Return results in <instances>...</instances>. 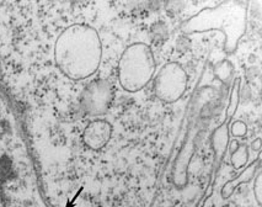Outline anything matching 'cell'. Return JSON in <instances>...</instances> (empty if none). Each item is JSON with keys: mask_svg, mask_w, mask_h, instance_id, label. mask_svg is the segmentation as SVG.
<instances>
[{"mask_svg": "<svg viewBox=\"0 0 262 207\" xmlns=\"http://www.w3.org/2000/svg\"><path fill=\"white\" fill-rule=\"evenodd\" d=\"M261 168V167H260ZM258 168L256 170V175H255V181H254V188H252V191H254V195H255V199L257 201V205L260 206L261 205V190H262V184H261V170Z\"/></svg>", "mask_w": 262, "mask_h": 207, "instance_id": "13", "label": "cell"}, {"mask_svg": "<svg viewBox=\"0 0 262 207\" xmlns=\"http://www.w3.org/2000/svg\"><path fill=\"white\" fill-rule=\"evenodd\" d=\"M151 37L157 41H165V39L169 37V30H167V26L161 21H158L151 25L150 27Z\"/></svg>", "mask_w": 262, "mask_h": 207, "instance_id": "11", "label": "cell"}, {"mask_svg": "<svg viewBox=\"0 0 262 207\" xmlns=\"http://www.w3.org/2000/svg\"><path fill=\"white\" fill-rule=\"evenodd\" d=\"M157 72V62L151 48L144 42L129 45L118 60V83L128 93L144 89Z\"/></svg>", "mask_w": 262, "mask_h": 207, "instance_id": "3", "label": "cell"}, {"mask_svg": "<svg viewBox=\"0 0 262 207\" xmlns=\"http://www.w3.org/2000/svg\"><path fill=\"white\" fill-rule=\"evenodd\" d=\"M188 85V75L180 63H166L154 78V94L165 104L178 102L185 95Z\"/></svg>", "mask_w": 262, "mask_h": 207, "instance_id": "4", "label": "cell"}, {"mask_svg": "<svg viewBox=\"0 0 262 207\" xmlns=\"http://www.w3.org/2000/svg\"><path fill=\"white\" fill-rule=\"evenodd\" d=\"M230 94L228 106L225 109L224 121L213 131L211 136V146L213 152H214L215 160H217L218 167L224 160L227 149L229 148L230 138H229V126L233 122V118L235 116L237 108L240 104V87H242V79L235 78L230 85Z\"/></svg>", "mask_w": 262, "mask_h": 207, "instance_id": "6", "label": "cell"}, {"mask_svg": "<svg viewBox=\"0 0 262 207\" xmlns=\"http://www.w3.org/2000/svg\"><path fill=\"white\" fill-rule=\"evenodd\" d=\"M213 74L214 77L221 81L222 84H224L225 87L231 85L233 83V77H234V66L230 60L224 59L218 62L217 65L213 66Z\"/></svg>", "mask_w": 262, "mask_h": 207, "instance_id": "9", "label": "cell"}, {"mask_svg": "<svg viewBox=\"0 0 262 207\" xmlns=\"http://www.w3.org/2000/svg\"><path fill=\"white\" fill-rule=\"evenodd\" d=\"M115 99L114 85L108 79L99 78L90 81L79 97L81 111L91 117L107 114Z\"/></svg>", "mask_w": 262, "mask_h": 207, "instance_id": "5", "label": "cell"}, {"mask_svg": "<svg viewBox=\"0 0 262 207\" xmlns=\"http://www.w3.org/2000/svg\"><path fill=\"white\" fill-rule=\"evenodd\" d=\"M250 0H225L217 7L206 8L182 24L184 35L219 31L224 35V52L235 53L248 27Z\"/></svg>", "mask_w": 262, "mask_h": 207, "instance_id": "2", "label": "cell"}, {"mask_svg": "<svg viewBox=\"0 0 262 207\" xmlns=\"http://www.w3.org/2000/svg\"><path fill=\"white\" fill-rule=\"evenodd\" d=\"M251 148H252V151L261 152V148H262L261 138H255L254 141H252V143H251Z\"/></svg>", "mask_w": 262, "mask_h": 207, "instance_id": "14", "label": "cell"}, {"mask_svg": "<svg viewBox=\"0 0 262 207\" xmlns=\"http://www.w3.org/2000/svg\"><path fill=\"white\" fill-rule=\"evenodd\" d=\"M235 148H231V164L235 169H242L249 160V149L245 144H239L236 141L231 142Z\"/></svg>", "mask_w": 262, "mask_h": 207, "instance_id": "10", "label": "cell"}, {"mask_svg": "<svg viewBox=\"0 0 262 207\" xmlns=\"http://www.w3.org/2000/svg\"><path fill=\"white\" fill-rule=\"evenodd\" d=\"M260 167H261V152H258L257 157H256L248 167L244 168L242 174L237 175L236 178L233 179V180L225 182L224 187L222 188V193H221L222 197H223V199H229L231 195H233L234 190H235L239 185H242L243 182L244 184H246V182L251 181L252 179H254L256 170L260 168Z\"/></svg>", "mask_w": 262, "mask_h": 207, "instance_id": "8", "label": "cell"}, {"mask_svg": "<svg viewBox=\"0 0 262 207\" xmlns=\"http://www.w3.org/2000/svg\"><path fill=\"white\" fill-rule=\"evenodd\" d=\"M4 3H5V0H0V7H2V5L4 4Z\"/></svg>", "mask_w": 262, "mask_h": 207, "instance_id": "15", "label": "cell"}, {"mask_svg": "<svg viewBox=\"0 0 262 207\" xmlns=\"http://www.w3.org/2000/svg\"><path fill=\"white\" fill-rule=\"evenodd\" d=\"M229 135L233 136L234 138H244L248 135V126L244 121H234L229 126Z\"/></svg>", "mask_w": 262, "mask_h": 207, "instance_id": "12", "label": "cell"}, {"mask_svg": "<svg viewBox=\"0 0 262 207\" xmlns=\"http://www.w3.org/2000/svg\"><path fill=\"white\" fill-rule=\"evenodd\" d=\"M102 59L99 32L85 24L63 30L54 45V60L60 72L72 80H84L97 72Z\"/></svg>", "mask_w": 262, "mask_h": 207, "instance_id": "1", "label": "cell"}, {"mask_svg": "<svg viewBox=\"0 0 262 207\" xmlns=\"http://www.w3.org/2000/svg\"><path fill=\"white\" fill-rule=\"evenodd\" d=\"M114 127L107 120H97L90 121L83 131V143L91 151H101L111 141Z\"/></svg>", "mask_w": 262, "mask_h": 207, "instance_id": "7", "label": "cell"}]
</instances>
